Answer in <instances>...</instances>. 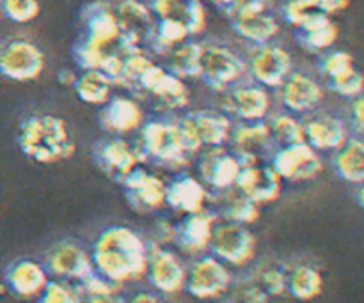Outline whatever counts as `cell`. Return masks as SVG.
Wrapping results in <instances>:
<instances>
[{
	"mask_svg": "<svg viewBox=\"0 0 364 303\" xmlns=\"http://www.w3.org/2000/svg\"><path fill=\"white\" fill-rule=\"evenodd\" d=\"M91 259L95 272L119 287L146 275L148 243L130 227L110 226L92 243Z\"/></svg>",
	"mask_w": 364,
	"mask_h": 303,
	"instance_id": "1",
	"label": "cell"
},
{
	"mask_svg": "<svg viewBox=\"0 0 364 303\" xmlns=\"http://www.w3.org/2000/svg\"><path fill=\"white\" fill-rule=\"evenodd\" d=\"M16 144L27 158L38 163H57L75 153V141L66 121L52 114L28 116L18 124Z\"/></svg>",
	"mask_w": 364,
	"mask_h": 303,
	"instance_id": "2",
	"label": "cell"
},
{
	"mask_svg": "<svg viewBox=\"0 0 364 303\" xmlns=\"http://www.w3.org/2000/svg\"><path fill=\"white\" fill-rule=\"evenodd\" d=\"M134 145L141 163L166 170H181L191 163L192 155L180 133L176 121L151 119L139 128Z\"/></svg>",
	"mask_w": 364,
	"mask_h": 303,
	"instance_id": "3",
	"label": "cell"
},
{
	"mask_svg": "<svg viewBox=\"0 0 364 303\" xmlns=\"http://www.w3.org/2000/svg\"><path fill=\"white\" fill-rule=\"evenodd\" d=\"M176 124L192 155L205 148L226 145L233 126L226 114L213 112V110L187 112L176 119Z\"/></svg>",
	"mask_w": 364,
	"mask_h": 303,
	"instance_id": "4",
	"label": "cell"
},
{
	"mask_svg": "<svg viewBox=\"0 0 364 303\" xmlns=\"http://www.w3.org/2000/svg\"><path fill=\"white\" fill-rule=\"evenodd\" d=\"M247 71V62H244L238 53L223 45L201 43V59H199L198 78L212 91L224 92L226 89L237 85V82Z\"/></svg>",
	"mask_w": 364,
	"mask_h": 303,
	"instance_id": "5",
	"label": "cell"
},
{
	"mask_svg": "<svg viewBox=\"0 0 364 303\" xmlns=\"http://www.w3.org/2000/svg\"><path fill=\"white\" fill-rule=\"evenodd\" d=\"M82 21V41L103 50V52H121L130 50L123 41L119 23L114 14V7H110L105 0L89 2L80 11Z\"/></svg>",
	"mask_w": 364,
	"mask_h": 303,
	"instance_id": "6",
	"label": "cell"
},
{
	"mask_svg": "<svg viewBox=\"0 0 364 303\" xmlns=\"http://www.w3.org/2000/svg\"><path fill=\"white\" fill-rule=\"evenodd\" d=\"M208 250L226 265L245 266L255 259L256 238L244 224L217 220Z\"/></svg>",
	"mask_w": 364,
	"mask_h": 303,
	"instance_id": "7",
	"label": "cell"
},
{
	"mask_svg": "<svg viewBox=\"0 0 364 303\" xmlns=\"http://www.w3.org/2000/svg\"><path fill=\"white\" fill-rule=\"evenodd\" d=\"M233 284L226 263L217 259L215 255H199L185 277V291L198 300H215L224 297Z\"/></svg>",
	"mask_w": 364,
	"mask_h": 303,
	"instance_id": "8",
	"label": "cell"
},
{
	"mask_svg": "<svg viewBox=\"0 0 364 303\" xmlns=\"http://www.w3.org/2000/svg\"><path fill=\"white\" fill-rule=\"evenodd\" d=\"M45 70V53L28 39H9L0 45V75L13 82H32Z\"/></svg>",
	"mask_w": 364,
	"mask_h": 303,
	"instance_id": "9",
	"label": "cell"
},
{
	"mask_svg": "<svg viewBox=\"0 0 364 303\" xmlns=\"http://www.w3.org/2000/svg\"><path fill=\"white\" fill-rule=\"evenodd\" d=\"M270 165L287 181H311L322 172L323 163L320 153L313 149L308 142L294 145H281L270 155Z\"/></svg>",
	"mask_w": 364,
	"mask_h": 303,
	"instance_id": "10",
	"label": "cell"
},
{
	"mask_svg": "<svg viewBox=\"0 0 364 303\" xmlns=\"http://www.w3.org/2000/svg\"><path fill=\"white\" fill-rule=\"evenodd\" d=\"M199 153H201L198 158L199 181L206 188L217 194L235 187L242 162L231 149H228L226 145H215V148L201 149Z\"/></svg>",
	"mask_w": 364,
	"mask_h": 303,
	"instance_id": "11",
	"label": "cell"
},
{
	"mask_svg": "<svg viewBox=\"0 0 364 303\" xmlns=\"http://www.w3.org/2000/svg\"><path fill=\"white\" fill-rule=\"evenodd\" d=\"M128 204L139 213H153L166 206V181L137 165L119 181Z\"/></svg>",
	"mask_w": 364,
	"mask_h": 303,
	"instance_id": "12",
	"label": "cell"
},
{
	"mask_svg": "<svg viewBox=\"0 0 364 303\" xmlns=\"http://www.w3.org/2000/svg\"><path fill=\"white\" fill-rule=\"evenodd\" d=\"M247 71L258 85L265 89H276L281 87L283 82L290 77L294 71V60L284 48L265 43L256 46L247 62Z\"/></svg>",
	"mask_w": 364,
	"mask_h": 303,
	"instance_id": "13",
	"label": "cell"
},
{
	"mask_svg": "<svg viewBox=\"0 0 364 303\" xmlns=\"http://www.w3.org/2000/svg\"><path fill=\"white\" fill-rule=\"evenodd\" d=\"M91 160L105 176L119 183L132 169L141 165L134 145L119 135L100 138L91 148Z\"/></svg>",
	"mask_w": 364,
	"mask_h": 303,
	"instance_id": "14",
	"label": "cell"
},
{
	"mask_svg": "<svg viewBox=\"0 0 364 303\" xmlns=\"http://www.w3.org/2000/svg\"><path fill=\"white\" fill-rule=\"evenodd\" d=\"M121 35L128 48H144L149 45L156 27L151 7L139 0H119L114 7Z\"/></svg>",
	"mask_w": 364,
	"mask_h": 303,
	"instance_id": "15",
	"label": "cell"
},
{
	"mask_svg": "<svg viewBox=\"0 0 364 303\" xmlns=\"http://www.w3.org/2000/svg\"><path fill=\"white\" fill-rule=\"evenodd\" d=\"M146 277L153 290L162 294H176L185 290L187 270L174 252L160 245L148 243V266Z\"/></svg>",
	"mask_w": 364,
	"mask_h": 303,
	"instance_id": "16",
	"label": "cell"
},
{
	"mask_svg": "<svg viewBox=\"0 0 364 303\" xmlns=\"http://www.w3.org/2000/svg\"><path fill=\"white\" fill-rule=\"evenodd\" d=\"M48 275L55 279L82 282L95 272L91 254L73 241H59L46 252L45 265Z\"/></svg>",
	"mask_w": 364,
	"mask_h": 303,
	"instance_id": "17",
	"label": "cell"
},
{
	"mask_svg": "<svg viewBox=\"0 0 364 303\" xmlns=\"http://www.w3.org/2000/svg\"><path fill=\"white\" fill-rule=\"evenodd\" d=\"M228 144L231 151L240 158L242 165L262 162L265 156H269L274 144L269 123H265V119L238 121V124L231 126Z\"/></svg>",
	"mask_w": 364,
	"mask_h": 303,
	"instance_id": "18",
	"label": "cell"
},
{
	"mask_svg": "<svg viewBox=\"0 0 364 303\" xmlns=\"http://www.w3.org/2000/svg\"><path fill=\"white\" fill-rule=\"evenodd\" d=\"M235 187L256 204H270L277 201L283 190V180L270 163H245L238 172Z\"/></svg>",
	"mask_w": 364,
	"mask_h": 303,
	"instance_id": "19",
	"label": "cell"
},
{
	"mask_svg": "<svg viewBox=\"0 0 364 303\" xmlns=\"http://www.w3.org/2000/svg\"><path fill=\"white\" fill-rule=\"evenodd\" d=\"M223 96V114L237 121H263L269 114L270 98L258 84L233 85Z\"/></svg>",
	"mask_w": 364,
	"mask_h": 303,
	"instance_id": "20",
	"label": "cell"
},
{
	"mask_svg": "<svg viewBox=\"0 0 364 303\" xmlns=\"http://www.w3.org/2000/svg\"><path fill=\"white\" fill-rule=\"evenodd\" d=\"M217 216L210 209L187 215L174 231L173 243L187 255H203L208 252L210 238Z\"/></svg>",
	"mask_w": 364,
	"mask_h": 303,
	"instance_id": "21",
	"label": "cell"
},
{
	"mask_svg": "<svg viewBox=\"0 0 364 303\" xmlns=\"http://www.w3.org/2000/svg\"><path fill=\"white\" fill-rule=\"evenodd\" d=\"M279 89L283 106L290 114L311 112L323 99L322 85L302 71H291Z\"/></svg>",
	"mask_w": 364,
	"mask_h": 303,
	"instance_id": "22",
	"label": "cell"
},
{
	"mask_svg": "<svg viewBox=\"0 0 364 303\" xmlns=\"http://www.w3.org/2000/svg\"><path fill=\"white\" fill-rule=\"evenodd\" d=\"M210 192L205 184L192 176L174 177L166 183V206L174 211L192 215L208 209Z\"/></svg>",
	"mask_w": 364,
	"mask_h": 303,
	"instance_id": "23",
	"label": "cell"
},
{
	"mask_svg": "<svg viewBox=\"0 0 364 303\" xmlns=\"http://www.w3.org/2000/svg\"><path fill=\"white\" fill-rule=\"evenodd\" d=\"M100 124L112 135H124L135 131L144 123L141 105L128 96H110L109 101L100 110Z\"/></svg>",
	"mask_w": 364,
	"mask_h": 303,
	"instance_id": "24",
	"label": "cell"
},
{
	"mask_svg": "<svg viewBox=\"0 0 364 303\" xmlns=\"http://www.w3.org/2000/svg\"><path fill=\"white\" fill-rule=\"evenodd\" d=\"M295 28V39L309 53H322L329 50L338 39V27L329 14L311 11Z\"/></svg>",
	"mask_w": 364,
	"mask_h": 303,
	"instance_id": "25",
	"label": "cell"
},
{
	"mask_svg": "<svg viewBox=\"0 0 364 303\" xmlns=\"http://www.w3.org/2000/svg\"><path fill=\"white\" fill-rule=\"evenodd\" d=\"M48 280L45 266L32 259H18L11 263L4 273L6 287L20 298H38Z\"/></svg>",
	"mask_w": 364,
	"mask_h": 303,
	"instance_id": "26",
	"label": "cell"
},
{
	"mask_svg": "<svg viewBox=\"0 0 364 303\" xmlns=\"http://www.w3.org/2000/svg\"><path fill=\"white\" fill-rule=\"evenodd\" d=\"M149 7L156 20L178 21L191 35L201 34L206 28V11L201 0H151Z\"/></svg>",
	"mask_w": 364,
	"mask_h": 303,
	"instance_id": "27",
	"label": "cell"
},
{
	"mask_svg": "<svg viewBox=\"0 0 364 303\" xmlns=\"http://www.w3.org/2000/svg\"><path fill=\"white\" fill-rule=\"evenodd\" d=\"M208 209L217 216V220L238 222L244 226L256 222L259 216V206L242 194L237 187L213 194V197H210Z\"/></svg>",
	"mask_w": 364,
	"mask_h": 303,
	"instance_id": "28",
	"label": "cell"
},
{
	"mask_svg": "<svg viewBox=\"0 0 364 303\" xmlns=\"http://www.w3.org/2000/svg\"><path fill=\"white\" fill-rule=\"evenodd\" d=\"M304 138L313 149L316 151H336L340 145L345 144L348 138L347 126L343 121L336 116H323L309 117L304 121Z\"/></svg>",
	"mask_w": 364,
	"mask_h": 303,
	"instance_id": "29",
	"label": "cell"
},
{
	"mask_svg": "<svg viewBox=\"0 0 364 303\" xmlns=\"http://www.w3.org/2000/svg\"><path fill=\"white\" fill-rule=\"evenodd\" d=\"M148 96H151L155 105L164 112H178L187 109L191 101V92L185 85L183 78L176 77L164 67L149 87Z\"/></svg>",
	"mask_w": 364,
	"mask_h": 303,
	"instance_id": "30",
	"label": "cell"
},
{
	"mask_svg": "<svg viewBox=\"0 0 364 303\" xmlns=\"http://www.w3.org/2000/svg\"><path fill=\"white\" fill-rule=\"evenodd\" d=\"M230 23L235 34L256 46L270 43L279 32V21L269 11L238 14V16L230 18Z\"/></svg>",
	"mask_w": 364,
	"mask_h": 303,
	"instance_id": "31",
	"label": "cell"
},
{
	"mask_svg": "<svg viewBox=\"0 0 364 303\" xmlns=\"http://www.w3.org/2000/svg\"><path fill=\"white\" fill-rule=\"evenodd\" d=\"M334 172L347 183L364 184V141L347 138L343 145L333 151Z\"/></svg>",
	"mask_w": 364,
	"mask_h": 303,
	"instance_id": "32",
	"label": "cell"
},
{
	"mask_svg": "<svg viewBox=\"0 0 364 303\" xmlns=\"http://www.w3.org/2000/svg\"><path fill=\"white\" fill-rule=\"evenodd\" d=\"M323 291V277L311 265H297L288 270L287 293L301 302L315 300Z\"/></svg>",
	"mask_w": 364,
	"mask_h": 303,
	"instance_id": "33",
	"label": "cell"
},
{
	"mask_svg": "<svg viewBox=\"0 0 364 303\" xmlns=\"http://www.w3.org/2000/svg\"><path fill=\"white\" fill-rule=\"evenodd\" d=\"M112 80L100 70H85L77 77L73 89L78 99L87 105H105L112 92Z\"/></svg>",
	"mask_w": 364,
	"mask_h": 303,
	"instance_id": "34",
	"label": "cell"
},
{
	"mask_svg": "<svg viewBox=\"0 0 364 303\" xmlns=\"http://www.w3.org/2000/svg\"><path fill=\"white\" fill-rule=\"evenodd\" d=\"M166 70L180 78H198L199 59H201V43L187 39L166 53Z\"/></svg>",
	"mask_w": 364,
	"mask_h": 303,
	"instance_id": "35",
	"label": "cell"
},
{
	"mask_svg": "<svg viewBox=\"0 0 364 303\" xmlns=\"http://www.w3.org/2000/svg\"><path fill=\"white\" fill-rule=\"evenodd\" d=\"M191 38L187 28L181 23L173 20H156L155 32H153V38L149 41L148 48L151 52H155L156 55H166L167 52L178 46L180 43L187 41Z\"/></svg>",
	"mask_w": 364,
	"mask_h": 303,
	"instance_id": "36",
	"label": "cell"
},
{
	"mask_svg": "<svg viewBox=\"0 0 364 303\" xmlns=\"http://www.w3.org/2000/svg\"><path fill=\"white\" fill-rule=\"evenodd\" d=\"M269 128L274 144L277 145H294L306 142L304 124L290 112H281L274 116L269 123Z\"/></svg>",
	"mask_w": 364,
	"mask_h": 303,
	"instance_id": "37",
	"label": "cell"
},
{
	"mask_svg": "<svg viewBox=\"0 0 364 303\" xmlns=\"http://www.w3.org/2000/svg\"><path fill=\"white\" fill-rule=\"evenodd\" d=\"M85 294L80 286L70 280H48L45 290L39 293L38 303H84Z\"/></svg>",
	"mask_w": 364,
	"mask_h": 303,
	"instance_id": "38",
	"label": "cell"
},
{
	"mask_svg": "<svg viewBox=\"0 0 364 303\" xmlns=\"http://www.w3.org/2000/svg\"><path fill=\"white\" fill-rule=\"evenodd\" d=\"M354 67V59L350 53L343 52V50H326V52L318 53L316 59V70L322 75L326 80L338 77V75L345 73V71Z\"/></svg>",
	"mask_w": 364,
	"mask_h": 303,
	"instance_id": "39",
	"label": "cell"
},
{
	"mask_svg": "<svg viewBox=\"0 0 364 303\" xmlns=\"http://www.w3.org/2000/svg\"><path fill=\"white\" fill-rule=\"evenodd\" d=\"M327 87L334 92V94L341 96V98L354 99L364 92V75L355 66L352 70L345 71V73L338 75L327 80Z\"/></svg>",
	"mask_w": 364,
	"mask_h": 303,
	"instance_id": "40",
	"label": "cell"
},
{
	"mask_svg": "<svg viewBox=\"0 0 364 303\" xmlns=\"http://www.w3.org/2000/svg\"><path fill=\"white\" fill-rule=\"evenodd\" d=\"M287 275L288 270L283 268L281 265H269L263 266L262 270H258L255 279L258 280L259 286L267 291V294H269L270 298H274L287 293Z\"/></svg>",
	"mask_w": 364,
	"mask_h": 303,
	"instance_id": "41",
	"label": "cell"
},
{
	"mask_svg": "<svg viewBox=\"0 0 364 303\" xmlns=\"http://www.w3.org/2000/svg\"><path fill=\"white\" fill-rule=\"evenodd\" d=\"M0 11L14 23H28L39 16L41 6L38 0H2Z\"/></svg>",
	"mask_w": 364,
	"mask_h": 303,
	"instance_id": "42",
	"label": "cell"
},
{
	"mask_svg": "<svg viewBox=\"0 0 364 303\" xmlns=\"http://www.w3.org/2000/svg\"><path fill=\"white\" fill-rule=\"evenodd\" d=\"M231 300L233 303H269L270 297L267 291L259 286L258 280L255 277L251 279H244L238 284H231Z\"/></svg>",
	"mask_w": 364,
	"mask_h": 303,
	"instance_id": "43",
	"label": "cell"
},
{
	"mask_svg": "<svg viewBox=\"0 0 364 303\" xmlns=\"http://www.w3.org/2000/svg\"><path fill=\"white\" fill-rule=\"evenodd\" d=\"M274 0H233L230 6L224 9V14L228 18L238 16V14H249V13H263L272 7Z\"/></svg>",
	"mask_w": 364,
	"mask_h": 303,
	"instance_id": "44",
	"label": "cell"
},
{
	"mask_svg": "<svg viewBox=\"0 0 364 303\" xmlns=\"http://www.w3.org/2000/svg\"><path fill=\"white\" fill-rule=\"evenodd\" d=\"M174 231H176V226H173L169 220H159L155 224V227H153L151 243L160 245V247H166L167 243H173Z\"/></svg>",
	"mask_w": 364,
	"mask_h": 303,
	"instance_id": "45",
	"label": "cell"
},
{
	"mask_svg": "<svg viewBox=\"0 0 364 303\" xmlns=\"http://www.w3.org/2000/svg\"><path fill=\"white\" fill-rule=\"evenodd\" d=\"M350 123L359 133H364V92L352 99Z\"/></svg>",
	"mask_w": 364,
	"mask_h": 303,
	"instance_id": "46",
	"label": "cell"
},
{
	"mask_svg": "<svg viewBox=\"0 0 364 303\" xmlns=\"http://www.w3.org/2000/svg\"><path fill=\"white\" fill-rule=\"evenodd\" d=\"M84 303H128L124 298H121L117 294V291L114 293H103V294H91V297H85Z\"/></svg>",
	"mask_w": 364,
	"mask_h": 303,
	"instance_id": "47",
	"label": "cell"
},
{
	"mask_svg": "<svg viewBox=\"0 0 364 303\" xmlns=\"http://www.w3.org/2000/svg\"><path fill=\"white\" fill-rule=\"evenodd\" d=\"M128 303H166L159 294L149 293V291H141V293H135L134 297L128 300Z\"/></svg>",
	"mask_w": 364,
	"mask_h": 303,
	"instance_id": "48",
	"label": "cell"
},
{
	"mask_svg": "<svg viewBox=\"0 0 364 303\" xmlns=\"http://www.w3.org/2000/svg\"><path fill=\"white\" fill-rule=\"evenodd\" d=\"M77 77L78 75L75 73V71L68 70V67H63V70L57 73V80H59L63 85H70V87H73L75 82H77Z\"/></svg>",
	"mask_w": 364,
	"mask_h": 303,
	"instance_id": "49",
	"label": "cell"
},
{
	"mask_svg": "<svg viewBox=\"0 0 364 303\" xmlns=\"http://www.w3.org/2000/svg\"><path fill=\"white\" fill-rule=\"evenodd\" d=\"M210 2L213 4V6H217V7H220V9H226L228 6H230L231 2H233V0H210Z\"/></svg>",
	"mask_w": 364,
	"mask_h": 303,
	"instance_id": "50",
	"label": "cell"
},
{
	"mask_svg": "<svg viewBox=\"0 0 364 303\" xmlns=\"http://www.w3.org/2000/svg\"><path fill=\"white\" fill-rule=\"evenodd\" d=\"M358 202H359V206L364 209V184H361V188L358 190Z\"/></svg>",
	"mask_w": 364,
	"mask_h": 303,
	"instance_id": "51",
	"label": "cell"
},
{
	"mask_svg": "<svg viewBox=\"0 0 364 303\" xmlns=\"http://www.w3.org/2000/svg\"><path fill=\"white\" fill-rule=\"evenodd\" d=\"M0 2H2V0H0Z\"/></svg>",
	"mask_w": 364,
	"mask_h": 303,
	"instance_id": "52",
	"label": "cell"
}]
</instances>
